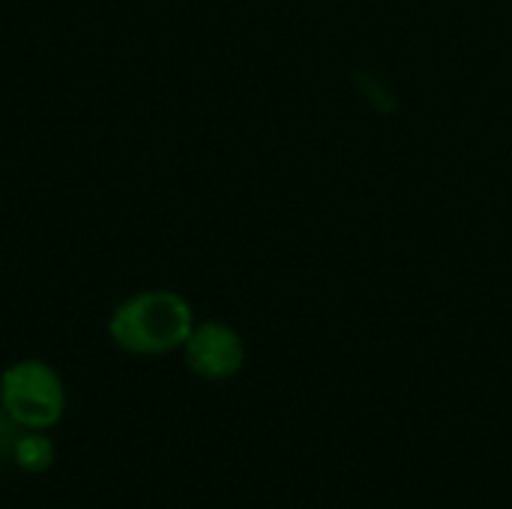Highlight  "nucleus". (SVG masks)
Segmentation results:
<instances>
[{
	"label": "nucleus",
	"mask_w": 512,
	"mask_h": 509,
	"mask_svg": "<svg viewBox=\"0 0 512 509\" xmlns=\"http://www.w3.org/2000/svg\"><path fill=\"white\" fill-rule=\"evenodd\" d=\"M195 327L189 300L177 291H138L108 315L111 342L135 357H162L186 345Z\"/></svg>",
	"instance_id": "1"
},
{
	"label": "nucleus",
	"mask_w": 512,
	"mask_h": 509,
	"mask_svg": "<svg viewBox=\"0 0 512 509\" xmlns=\"http://www.w3.org/2000/svg\"><path fill=\"white\" fill-rule=\"evenodd\" d=\"M0 411L18 429H54L66 411V384L60 372L36 357L9 363L0 372Z\"/></svg>",
	"instance_id": "2"
},
{
	"label": "nucleus",
	"mask_w": 512,
	"mask_h": 509,
	"mask_svg": "<svg viewBox=\"0 0 512 509\" xmlns=\"http://www.w3.org/2000/svg\"><path fill=\"white\" fill-rule=\"evenodd\" d=\"M183 357L201 381H231L246 363V345L225 321H201L192 327Z\"/></svg>",
	"instance_id": "3"
},
{
	"label": "nucleus",
	"mask_w": 512,
	"mask_h": 509,
	"mask_svg": "<svg viewBox=\"0 0 512 509\" xmlns=\"http://www.w3.org/2000/svg\"><path fill=\"white\" fill-rule=\"evenodd\" d=\"M12 462L27 474H45L54 465V444L45 432L21 429V435L9 447Z\"/></svg>",
	"instance_id": "4"
}]
</instances>
